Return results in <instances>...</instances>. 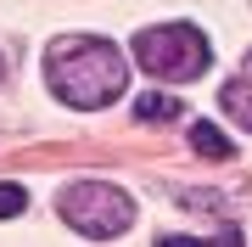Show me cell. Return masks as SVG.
<instances>
[{
  "label": "cell",
  "mask_w": 252,
  "mask_h": 247,
  "mask_svg": "<svg viewBox=\"0 0 252 247\" xmlns=\"http://www.w3.org/2000/svg\"><path fill=\"white\" fill-rule=\"evenodd\" d=\"M219 107H224V118H230V124L252 129V79H230L224 90H219Z\"/></svg>",
  "instance_id": "cell-4"
},
{
  "label": "cell",
  "mask_w": 252,
  "mask_h": 247,
  "mask_svg": "<svg viewBox=\"0 0 252 247\" xmlns=\"http://www.w3.org/2000/svg\"><path fill=\"white\" fill-rule=\"evenodd\" d=\"M23 208H28V191H23V185H11V180H6V185H0V219H17Z\"/></svg>",
  "instance_id": "cell-8"
},
{
  "label": "cell",
  "mask_w": 252,
  "mask_h": 247,
  "mask_svg": "<svg viewBox=\"0 0 252 247\" xmlns=\"http://www.w3.org/2000/svg\"><path fill=\"white\" fill-rule=\"evenodd\" d=\"M157 247H241V230H230V225H224L213 242H196V236H162Z\"/></svg>",
  "instance_id": "cell-7"
},
{
  "label": "cell",
  "mask_w": 252,
  "mask_h": 247,
  "mask_svg": "<svg viewBox=\"0 0 252 247\" xmlns=\"http://www.w3.org/2000/svg\"><path fill=\"white\" fill-rule=\"evenodd\" d=\"M45 79H51V96L62 107H79V112H95V107H112L124 96V51L107 45L95 34H67L45 51Z\"/></svg>",
  "instance_id": "cell-1"
},
{
  "label": "cell",
  "mask_w": 252,
  "mask_h": 247,
  "mask_svg": "<svg viewBox=\"0 0 252 247\" xmlns=\"http://www.w3.org/2000/svg\"><path fill=\"white\" fill-rule=\"evenodd\" d=\"M135 118H140V124H157V118H185V107H180V96L152 90V96H140V101H135Z\"/></svg>",
  "instance_id": "cell-5"
},
{
  "label": "cell",
  "mask_w": 252,
  "mask_h": 247,
  "mask_svg": "<svg viewBox=\"0 0 252 247\" xmlns=\"http://www.w3.org/2000/svg\"><path fill=\"white\" fill-rule=\"evenodd\" d=\"M135 62L146 68L152 79H202L207 62H213V45H207L202 28L190 23H168V28H146L135 39Z\"/></svg>",
  "instance_id": "cell-2"
},
{
  "label": "cell",
  "mask_w": 252,
  "mask_h": 247,
  "mask_svg": "<svg viewBox=\"0 0 252 247\" xmlns=\"http://www.w3.org/2000/svg\"><path fill=\"white\" fill-rule=\"evenodd\" d=\"M56 208H62V219L79 230V236H95V242L124 236V230L135 225V202L118 191V185H101V180L67 185V191L56 197Z\"/></svg>",
  "instance_id": "cell-3"
},
{
  "label": "cell",
  "mask_w": 252,
  "mask_h": 247,
  "mask_svg": "<svg viewBox=\"0 0 252 247\" xmlns=\"http://www.w3.org/2000/svg\"><path fill=\"white\" fill-rule=\"evenodd\" d=\"M247 73H252V51H247Z\"/></svg>",
  "instance_id": "cell-9"
},
{
  "label": "cell",
  "mask_w": 252,
  "mask_h": 247,
  "mask_svg": "<svg viewBox=\"0 0 252 247\" xmlns=\"http://www.w3.org/2000/svg\"><path fill=\"white\" fill-rule=\"evenodd\" d=\"M0 73H6V62H0Z\"/></svg>",
  "instance_id": "cell-10"
},
{
  "label": "cell",
  "mask_w": 252,
  "mask_h": 247,
  "mask_svg": "<svg viewBox=\"0 0 252 247\" xmlns=\"http://www.w3.org/2000/svg\"><path fill=\"white\" fill-rule=\"evenodd\" d=\"M190 146H196L202 157H213V163H224V157L235 152L230 135H224V129H213V124H190Z\"/></svg>",
  "instance_id": "cell-6"
}]
</instances>
